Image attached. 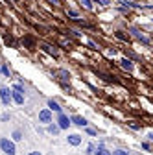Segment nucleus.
Here are the masks:
<instances>
[{"mask_svg": "<svg viewBox=\"0 0 153 155\" xmlns=\"http://www.w3.org/2000/svg\"><path fill=\"white\" fill-rule=\"evenodd\" d=\"M70 120H72V126H76V127H81V129H85V127L89 126V120L85 118L83 114H78V113H74V114L70 116Z\"/></svg>", "mask_w": 153, "mask_h": 155, "instance_id": "nucleus-6", "label": "nucleus"}, {"mask_svg": "<svg viewBox=\"0 0 153 155\" xmlns=\"http://www.w3.org/2000/svg\"><path fill=\"white\" fill-rule=\"evenodd\" d=\"M112 155H131V151L125 148H116V150H112Z\"/></svg>", "mask_w": 153, "mask_h": 155, "instance_id": "nucleus-20", "label": "nucleus"}, {"mask_svg": "<svg viewBox=\"0 0 153 155\" xmlns=\"http://www.w3.org/2000/svg\"><path fill=\"white\" fill-rule=\"evenodd\" d=\"M11 91H13V89H11ZM11 96H13V104H17V105H24V102H26V96H24L22 92L13 91V92H11Z\"/></svg>", "mask_w": 153, "mask_h": 155, "instance_id": "nucleus-13", "label": "nucleus"}, {"mask_svg": "<svg viewBox=\"0 0 153 155\" xmlns=\"http://www.w3.org/2000/svg\"><path fill=\"white\" fill-rule=\"evenodd\" d=\"M37 122H39V124H43V126H48V124H52V122H54V113H52L48 107L41 109V111H39V114H37Z\"/></svg>", "mask_w": 153, "mask_h": 155, "instance_id": "nucleus-3", "label": "nucleus"}, {"mask_svg": "<svg viewBox=\"0 0 153 155\" xmlns=\"http://www.w3.org/2000/svg\"><path fill=\"white\" fill-rule=\"evenodd\" d=\"M0 150L4 151V155H17V144L13 139L2 137L0 139Z\"/></svg>", "mask_w": 153, "mask_h": 155, "instance_id": "nucleus-2", "label": "nucleus"}, {"mask_svg": "<svg viewBox=\"0 0 153 155\" xmlns=\"http://www.w3.org/2000/svg\"><path fill=\"white\" fill-rule=\"evenodd\" d=\"M26 155H43V151H37V150H35V151H30V153H26Z\"/></svg>", "mask_w": 153, "mask_h": 155, "instance_id": "nucleus-34", "label": "nucleus"}, {"mask_svg": "<svg viewBox=\"0 0 153 155\" xmlns=\"http://www.w3.org/2000/svg\"><path fill=\"white\" fill-rule=\"evenodd\" d=\"M116 52H118L116 48H109V55H116Z\"/></svg>", "mask_w": 153, "mask_h": 155, "instance_id": "nucleus-33", "label": "nucleus"}, {"mask_svg": "<svg viewBox=\"0 0 153 155\" xmlns=\"http://www.w3.org/2000/svg\"><path fill=\"white\" fill-rule=\"evenodd\" d=\"M80 4H81L83 9H87V11H94V2H92V0H80Z\"/></svg>", "mask_w": 153, "mask_h": 155, "instance_id": "nucleus-17", "label": "nucleus"}, {"mask_svg": "<svg viewBox=\"0 0 153 155\" xmlns=\"http://www.w3.org/2000/svg\"><path fill=\"white\" fill-rule=\"evenodd\" d=\"M144 9L146 11H153V4H144Z\"/></svg>", "mask_w": 153, "mask_h": 155, "instance_id": "nucleus-31", "label": "nucleus"}, {"mask_svg": "<svg viewBox=\"0 0 153 155\" xmlns=\"http://www.w3.org/2000/svg\"><path fill=\"white\" fill-rule=\"evenodd\" d=\"M127 33H129L133 39H137L138 43H142L144 46H149V45H151V39H149L144 31H140L137 26H127Z\"/></svg>", "mask_w": 153, "mask_h": 155, "instance_id": "nucleus-1", "label": "nucleus"}, {"mask_svg": "<svg viewBox=\"0 0 153 155\" xmlns=\"http://www.w3.org/2000/svg\"><path fill=\"white\" fill-rule=\"evenodd\" d=\"M11 89H13V91H18V92H22V94L26 92V91H24V85H22V83H13V87H11Z\"/></svg>", "mask_w": 153, "mask_h": 155, "instance_id": "nucleus-27", "label": "nucleus"}, {"mask_svg": "<svg viewBox=\"0 0 153 155\" xmlns=\"http://www.w3.org/2000/svg\"><path fill=\"white\" fill-rule=\"evenodd\" d=\"M11 139H13L15 142H21V140L24 139V137H22V131H21V129H15L13 135H11Z\"/></svg>", "mask_w": 153, "mask_h": 155, "instance_id": "nucleus-19", "label": "nucleus"}, {"mask_svg": "<svg viewBox=\"0 0 153 155\" xmlns=\"http://www.w3.org/2000/svg\"><path fill=\"white\" fill-rule=\"evenodd\" d=\"M2 76H6V78L11 76V70H9V67H8V63H2Z\"/></svg>", "mask_w": 153, "mask_h": 155, "instance_id": "nucleus-25", "label": "nucleus"}, {"mask_svg": "<svg viewBox=\"0 0 153 155\" xmlns=\"http://www.w3.org/2000/svg\"><path fill=\"white\" fill-rule=\"evenodd\" d=\"M55 122H57V126H59L63 131H68L70 129V126H72V120H70V116L63 111V113H59L57 114V118H55Z\"/></svg>", "mask_w": 153, "mask_h": 155, "instance_id": "nucleus-5", "label": "nucleus"}, {"mask_svg": "<svg viewBox=\"0 0 153 155\" xmlns=\"http://www.w3.org/2000/svg\"><path fill=\"white\" fill-rule=\"evenodd\" d=\"M67 142H68V146H72V148H78V146L83 142V137H81L80 133H68Z\"/></svg>", "mask_w": 153, "mask_h": 155, "instance_id": "nucleus-8", "label": "nucleus"}, {"mask_svg": "<svg viewBox=\"0 0 153 155\" xmlns=\"http://www.w3.org/2000/svg\"><path fill=\"white\" fill-rule=\"evenodd\" d=\"M94 4H98V6H103V8H107V6H111L112 4V0H92Z\"/></svg>", "mask_w": 153, "mask_h": 155, "instance_id": "nucleus-23", "label": "nucleus"}, {"mask_svg": "<svg viewBox=\"0 0 153 155\" xmlns=\"http://www.w3.org/2000/svg\"><path fill=\"white\" fill-rule=\"evenodd\" d=\"M9 118H11V114H9V113H4L2 116H0V120H2V122H8Z\"/></svg>", "mask_w": 153, "mask_h": 155, "instance_id": "nucleus-29", "label": "nucleus"}, {"mask_svg": "<svg viewBox=\"0 0 153 155\" xmlns=\"http://www.w3.org/2000/svg\"><path fill=\"white\" fill-rule=\"evenodd\" d=\"M48 4H52V6H55V8H61V6H63V0H48Z\"/></svg>", "mask_w": 153, "mask_h": 155, "instance_id": "nucleus-28", "label": "nucleus"}, {"mask_svg": "<svg viewBox=\"0 0 153 155\" xmlns=\"http://www.w3.org/2000/svg\"><path fill=\"white\" fill-rule=\"evenodd\" d=\"M120 67H122V70H125V72H133V70H135V61L129 59V57L125 55V57H122V59H120Z\"/></svg>", "mask_w": 153, "mask_h": 155, "instance_id": "nucleus-11", "label": "nucleus"}, {"mask_svg": "<svg viewBox=\"0 0 153 155\" xmlns=\"http://www.w3.org/2000/svg\"><path fill=\"white\" fill-rule=\"evenodd\" d=\"M94 155H112V151L105 146V148H96V151H94Z\"/></svg>", "mask_w": 153, "mask_h": 155, "instance_id": "nucleus-18", "label": "nucleus"}, {"mask_svg": "<svg viewBox=\"0 0 153 155\" xmlns=\"http://www.w3.org/2000/svg\"><path fill=\"white\" fill-rule=\"evenodd\" d=\"M11 89L9 87H0V102H2L4 107H9L13 104V96H11Z\"/></svg>", "mask_w": 153, "mask_h": 155, "instance_id": "nucleus-4", "label": "nucleus"}, {"mask_svg": "<svg viewBox=\"0 0 153 155\" xmlns=\"http://www.w3.org/2000/svg\"><path fill=\"white\" fill-rule=\"evenodd\" d=\"M54 76H55L61 83H68V81H70V78H72V76H70V72H68L67 68H57V70L54 72Z\"/></svg>", "mask_w": 153, "mask_h": 155, "instance_id": "nucleus-9", "label": "nucleus"}, {"mask_svg": "<svg viewBox=\"0 0 153 155\" xmlns=\"http://www.w3.org/2000/svg\"><path fill=\"white\" fill-rule=\"evenodd\" d=\"M41 50H43L44 54H48L50 57H55V59L59 57V48H57L55 45H50V43H43V45H41Z\"/></svg>", "mask_w": 153, "mask_h": 155, "instance_id": "nucleus-7", "label": "nucleus"}, {"mask_svg": "<svg viewBox=\"0 0 153 155\" xmlns=\"http://www.w3.org/2000/svg\"><path fill=\"white\" fill-rule=\"evenodd\" d=\"M15 2H18V0H15Z\"/></svg>", "mask_w": 153, "mask_h": 155, "instance_id": "nucleus-35", "label": "nucleus"}, {"mask_svg": "<svg viewBox=\"0 0 153 155\" xmlns=\"http://www.w3.org/2000/svg\"><path fill=\"white\" fill-rule=\"evenodd\" d=\"M85 133L89 135V137H98V131L94 129V127H90V126H87V127H85Z\"/></svg>", "mask_w": 153, "mask_h": 155, "instance_id": "nucleus-22", "label": "nucleus"}, {"mask_svg": "<svg viewBox=\"0 0 153 155\" xmlns=\"http://www.w3.org/2000/svg\"><path fill=\"white\" fill-rule=\"evenodd\" d=\"M65 15H67L68 18H72V21H78V18H81L80 11H76V9H65Z\"/></svg>", "mask_w": 153, "mask_h": 155, "instance_id": "nucleus-16", "label": "nucleus"}, {"mask_svg": "<svg viewBox=\"0 0 153 155\" xmlns=\"http://www.w3.org/2000/svg\"><path fill=\"white\" fill-rule=\"evenodd\" d=\"M140 148H142L144 151H151V142H149V140H142V142H140Z\"/></svg>", "mask_w": 153, "mask_h": 155, "instance_id": "nucleus-26", "label": "nucleus"}, {"mask_svg": "<svg viewBox=\"0 0 153 155\" xmlns=\"http://www.w3.org/2000/svg\"><path fill=\"white\" fill-rule=\"evenodd\" d=\"M114 37L118 39V41H122V43H131V35L127 33V30L124 31V30H116L114 31Z\"/></svg>", "mask_w": 153, "mask_h": 155, "instance_id": "nucleus-12", "label": "nucleus"}, {"mask_svg": "<svg viewBox=\"0 0 153 155\" xmlns=\"http://www.w3.org/2000/svg\"><path fill=\"white\" fill-rule=\"evenodd\" d=\"M46 107L52 111V113H55V114H59V113H63V105L57 102V100H54V98H48V102H46Z\"/></svg>", "mask_w": 153, "mask_h": 155, "instance_id": "nucleus-10", "label": "nucleus"}, {"mask_svg": "<svg viewBox=\"0 0 153 155\" xmlns=\"http://www.w3.org/2000/svg\"><path fill=\"white\" fill-rule=\"evenodd\" d=\"M127 126L133 129V131H140L142 129V124H138V122H135V120H131V122H127Z\"/></svg>", "mask_w": 153, "mask_h": 155, "instance_id": "nucleus-21", "label": "nucleus"}, {"mask_svg": "<svg viewBox=\"0 0 153 155\" xmlns=\"http://www.w3.org/2000/svg\"><path fill=\"white\" fill-rule=\"evenodd\" d=\"M61 131H63V129L57 126V122H52V124L46 126V133H48V135H54V137H57V135H59Z\"/></svg>", "mask_w": 153, "mask_h": 155, "instance_id": "nucleus-14", "label": "nucleus"}, {"mask_svg": "<svg viewBox=\"0 0 153 155\" xmlns=\"http://www.w3.org/2000/svg\"><path fill=\"white\" fill-rule=\"evenodd\" d=\"M68 33H72L74 37H81V31H78V30H68Z\"/></svg>", "mask_w": 153, "mask_h": 155, "instance_id": "nucleus-30", "label": "nucleus"}, {"mask_svg": "<svg viewBox=\"0 0 153 155\" xmlns=\"http://www.w3.org/2000/svg\"><path fill=\"white\" fill-rule=\"evenodd\" d=\"M22 43L28 46V50H35V46H37V43H35V39L31 37V35H24L22 37Z\"/></svg>", "mask_w": 153, "mask_h": 155, "instance_id": "nucleus-15", "label": "nucleus"}, {"mask_svg": "<svg viewBox=\"0 0 153 155\" xmlns=\"http://www.w3.org/2000/svg\"><path fill=\"white\" fill-rule=\"evenodd\" d=\"M94 151H96V144H94V142H90V144L87 146V151H85V155H94Z\"/></svg>", "mask_w": 153, "mask_h": 155, "instance_id": "nucleus-24", "label": "nucleus"}, {"mask_svg": "<svg viewBox=\"0 0 153 155\" xmlns=\"http://www.w3.org/2000/svg\"><path fill=\"white\" fill-rule=\"evenodd\" d=\"M146 139H148V140H149V142H153V131H149V133H148V135H146Z\"/></svg>", "mask_w": 153, "mask_h": 155, "instance_id": "nucleus-32", "label": "nucleus"}]
</instances>
